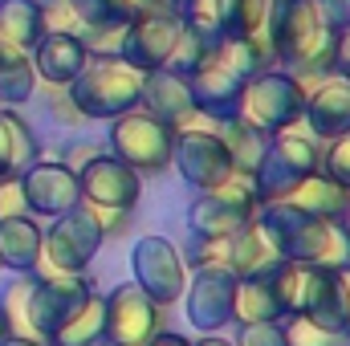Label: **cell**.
<instances>
[{
  "label": "cell",
  "mask_w": 350,
  "mask_h": 346,
  "mask_svg": "<svg viewBox=\"0 0 350 346\" xmlns=\"http://www.w3.org/2000/svg\"><path fill=\"white\" fill-rule=\"evenodd\" d=\"M342 25H350V0H269L261 33L273 45L277 70L314 90L334 74V45Z\"/></svg>",
  "instance_id": "obj_1"
},
{
  "label": "cell",
  "mask_w": 350,
  "mask_h": 346,
  "mask_svg": "<svg viewBox=\"0 0 350 346\" xmlns=\"http://www.w3.org/2000/svg\"><path fill=\"white\" fill-rule=\"evenodd\" d=\"M257 224L273 241L281 261H293V265H342L350 257L342 237H338V224L318 220V216H310V212H301V208H293L285 200L261 204Z\"/></svg>",
  "instance_id": "obj_2"
},
{
  "label": "cell",
  "mask_w": 350,
  "mask_h": 346,
  "mask_svg": "<svg viewBox=\"0 0 350 346\" xmlns=\"http://www.w3.org/2000/svg\"><path fill=\"white\" fill-rule=\"evenodd\" d=\"M70 102L82 110V118L94 122V118H118L122 110L139 106L143 98V74L131 70L122 57H90V66L66 86Z\"/></svg>",
  "instance_id": "obj_3"
},
{
  "label": "cell",
  "mask_w": 350,
  "mask_h": 346,
  "mask_svg": "<svg viewBox=\"0 0 350 346\" xmlns=\"http://www.w3.org/2000/svg\"><path fill=\"white\" fill-rule=\"evenodd\" d=\"M106 151L114 159H122L126 168L143 175H163L172 168V151H175V127L155 118L147 106H131L118 118H110V139Z\"/></svg>",
  "instance_id": "obj_4"
},
{
  "label": "cell",
  "mask_w": 350,
  "mask_h": 346,
  "mask_svg": "<svg viewBox=\"0 0 350 346\" xmlns=\"http://www.w3.org/2000/svg\"><path fill=\"white\" fill-rule=\"evenodd\" d=\"M102 245H106L102 216L90 204H78V208L49 220L37 269L41 273H90V265H94Z\"/></svg>",
  "instance_id": "obj_5"
},
{
  "label": "cell",
  "mask_w": 350,
  "mask_h": 346,
  "mask_svg": "<svg viewBox=\"0 0 350 346\" xmlns=\"http://www.w3.org/2000/svg\"><path fill=\"white\" fill-rule=\"evenodd\" d=\"M318 168H322V143L297 122V127H289V131L269 139L261 168H257V175L249 183H253L261 204H273V200H285V191L293 183H301L306 175L318 172Z\"/></svg>",
  "instance_id": "obj_6"
},
{
  "label": "cell",
  "mask_w": 350,
  "mask_h": 346,
  "mask_svg": "<svg viewBox=\"0 0 350 346\" xmlns=\"http://www.w3.org/2000/svg\"><path fill=\"white\" fill-rule=\"evenodd\" d=\"M306 94L310 90L301 86L293 74L285 70H265L257 78H249V86L241 94V106H237V118H245L249 127L265 131L269 139L297 127L301 122V110H306Z\"/></svg>",
  "instance_id": "obj_7"
},
{
  "label": "cell",
  "mask_w": 350,
  "mask_h": 346,
  "mask_svg": "<svg viewBox=\"0 0 350 346\" xmlns=\"http://www.w3.org/2000/svg\"><path fill=\"white\" fill-rule=\"evenodd\" d=\"M261 212V200L253 191L249 179L232 175L228 183L220 187H208V191H196L191 208H187V232L191 237H212V241H228L237 237L245 224H253Z\"/></svg>",
  "instance_id": "obj_8"
},
{
  "label": "cell",
  "mask_w": 350,
  "mask_h": 346,
  "mask_svg": "<svg viewBox=\"0 0 350 346\" xmlns=\"http://www.w3.org/2000/svg\"><path fill=\"white\" fill-rule=\"evenodd\" d=\"M94 277L90 273H33V285H29V306H25V318H29V334L45 338L57 334L94 293Z\"/></svg>",
  "instance_id": "obj_9"
},
{
  "label": "cell",
  "mask_w": 350,
  "mask_h": 346,
  "mask_svg": "<svg viewBox=\"0 0 350 346\" xmlns=\"http://www.w3.org/2000/svg\"><path fill=\"white\" fill-rule=\"evenodd\" d=\"M167 310L143 293L135 281H122L106 293V310H102V346H147L163 330Z\"/></svg>",
  "instance_id": "obj_10"
},
{
  "label": "cell",
  "mask_w": 350,
  "mask_h": 346,
  "mask_svg": "<svg viewBox=\"0 0 350 346\" xmlns=\"http://www.w3.org/2000/svg\"><path fill=\"white\" fill-rule=\"evenodd\" d=\"M131 281L151 293L163 310H172L175 302L183 297L187 289V261H183V249L167 241V237H139L135 249H131Z\"/></svg>",
  "instance_id": "obj_11"
},
{
  "label": "cell",
  "mask_w": 350,
  "mask_h": 346,
  "mask_svg": "<svg viewBox=\"0 0 350 346\" xmlns=\"http://www.w3.org/2000/svg\"><path fill=\"white\" fill-rule=\"evenodd\" d=\"M232 297H237V273L224 265H204L187 273V289L179 302L200 334H224L232 326Z\"/></svg>",
  "instance_id": "obj_12"
},
{
  "label": "cell",
  "mask_w": 350,
  "mask_h": 346,
  "mask_svg": "<svg viewBox=\"0 0 350 346\" xmlns=\"http://www.w3.org/2000/svg\"><path fill=\"white\" fill-rule=\"evenodd\" d=\"M78 191H82V204H90L94 212H126L131 216L143 200V175L126 168L122 159H114L110 151H98L94 159L78 168Z\"/></svg>",
  "instance_id": "obj_13"
},
{
  "label": "cell",
  "mask_w": 350,
  "mask_h": 346,
  "mask_svg": "<svg viewBox=\"0 0 350 346\" xmlns=\"http://www.w3.org/2000/svg\"><path fill=\"white\" fill-rule=\"evenodd\" d=\"M16 196H21V208L29 216H37V220L41 216L53 220V216H62V212H70V208L82 204L78 172L66 168L62 159H37V163H29L25 172L16 175Z\"/></svg>",
  "instance_id": "obj_14"
},
{
  "label": "cell",
  "mask_w": 350,
  "mask_h": 346,
  "mask_svg": "<svg viewBox=\"0 0 350 346\" xmlns=\"http://www.w3.org/2000/svg\"><path fill=\"white\" fill-rule=\"evenodd\" d=\"M172 163L179 179L196 191H208V187H220L232 179V159H228V151L212 127H179Z\"/></svg>",
  "instance_id": "obj_15"
},
{
  "label": "cell",
  "mask_w": 350,
  "mask_h": 346,
  "mask_svg": "<svg viewBox=\"0 0 350 346\" xmlns=\"http://www.w3.org/2000/svg\"><path fill=\"white\" fill-rule=\"evenodd\" d=\"M175 37H179V12L131 16L118 33V57L139 74H155L172 62Z\"/></svg>",
  "instance_id": "obj_16"
},
{
  "label": "cell",
  "mask_w": 350,
  "mask_h": 346,
  "mask_svg": "<svg viewBox=\"0 0 350 346\" xmlns=\"http://www.w3.org/2000/svg\"><path fill=\"white\" fill-rule=\"evenodd\" d=\"M249 86V78H241L216 49L208 53V62L200 70L187 74V94L196 102V114L208 118V122H220V118H232L237 106H241V94Z\"/></svg>",
  "instance_id": "obj_17"
},
{
  "label": "cell",
  "mask_w": 350,
  "mask_h": 346,
  "mask_svg": "<svg viewBox=\"0 0 350 346\" xmlns=\"http://www.w3.org/2000/svg\"><path fill=\"white\" fill-rule=\"evenodd\" d=\"M33 57V70H37V82L45 86H70L82 70L90 66V53L86 41L70 29H45V37L29 49Z\"/></svg>",
  "instance_id": "obj_18"
},
{
  "label": "cell",
  "mask_w": 350,
  "mask_h": 346,
  "mask_svg": "<svg viewBox=\"0 0 350 346\" xmlns=\"http://www.w3.org/2000/svg\"><path fill=\"white\" fill-rule=\"evenodd\" d=\"M301 127L318 139V143H330L338 135L350 131V82L330 74L322 78L318 86L306 94V110H301Z\"/></svg>",
  "instance_id": "obj_19"
},
{
  "label": "cell",
  "mask_w": 350,
  "mask_h": 346,
  "mask_svg": "<svg viewBox=\"0 0 350 346\" xmlns=\"http://www.w3.org/2000/svg\"><path fill=\"white\" fill-rule=\"evenodd\" d=\"M139 106H147L155 118H163V122H172L175 131L179 127H196V102H191V94H187V78H179L175 70H155V74H143V98H139Z\"/></svg>",
  "instance_id": "obj_20"
},
{
  "label": "cell",
  "mask_w": 350,
  "mask_h": 346,
  "mask_svg": "<svg viewBox=\"0 0 350 346\" xmlns=\"http://www.w3.org/2000/svg\"><path fill=\"white\" fill-rule=\"evenodd\" d=\"M45 228L29 212H4L0 216V269L8 273H37L41 265Z\"/></svg>",
  "instance_id": "obj_21"
},
{
  "label": "cell",
  "mask_w": 350,
  "mask_h": 346,
  "mask_svg": "<svg viewBox=\"0 0 350 346\" xmlns=\"http://www.w3.org/2000/svg\"><path fill=\"white\" fill-rule=\"evenodd\" d=\"M37 159H41V143H37V131L29 127V118L16 106H0V183L16 179Z\"/></svg>",
  "instance_id": "obj_22"
},
{
  "label": "cell",
  "mask_w": 350,
  "mask_h": 346,
  "mask_svg": "<svg viewBox=\"0 0 350 346\" xmlns=\"http://www.w3.org/2000/svg\"><path fill=\"white\" fill-rule=\"evenodd\" d=\"M285 306H281V289L273 269L257 277H237V297H232V326H249V322H281Z\"/></svg>",
  "instance_id": "obj_23"
},
{
  "label": "cell",
  "mask_w": 350,
  "mask_h": 346,
  "mask_svg": "<svg viewBox=\"0 0 350 346\" xmlns=\"http://www.w3.org/2000/svg\"><path fill=\"white\" fill-rule=\"evenodd\" d=\"M285 204H293V208H301V212H310V216H318V220L338 224V216L350 208V191L338 179H330V175L318 168V172H310L301 183H293V187L285 191Z\"/></svg>",
  "instance_id": "obj_24"
},
{
  "label": "cell",
  "mask_w": 350,
  "mask_h": 346,
  "mask_svg": "<svg viewBox=\"0 0 350 346\" xmlns=\"http://www.w3.org/2000/svg\"><path fill=\"white\" fill-rule=\"evenodd\" d=\"M212 131L220 135V143H224V151H228V159H232V175H241V179H253L257 168H261L265 159V147H269V135L257 131V127H249L245 118H220V122H212Z\"/></svg>",
  "instance_id": "obj_25"
},
{
  "label": "cell",
  "mask_w": 350,
  "mask_h": 346,
  "mask_svg": "<svg viewBox=\"0 0 350 346\" xmlns=\"http://www.w3.org/2000/svg\"><path fill=\"white\" fill-rule=\"evenodd\" d=\"M33 94H37V70L29 49L0 41V106L21 110L25 102H33Z\"/></svg>",
  "instance_id": "obj_26"
},
{
  "label": "cell",
  "mask_w": 350,
  "mask_h": 346,
  "mask_svg": "<svg viewBox=\"0 0 350 346\" xmlns=\"http://www.w3.org/2000/svg\"><path fill=\"white\" fill-rule=\"evenodd\" d=\"M277 249H273V241L265 237V228L253 220V224H245L232 241H228V269L237 273V277H257V273H269L273 265H277Z\"/></svg>",
  "instance_id": "obj_27"
},
{
  "label": "cell",
  "mask_w": 350,
  "mask_h": 346,
  "mask_svg": "<svg viewBox=\"0 0 350 346\" xmlns=\"http://www.w3.org/2000/svg\"><path fill=\"white\" fill-rule=\"evenodd\" d=\"M45 12L41 0H0V41L33 49L45 37Z\"/></svg>",
  "instance_id": "obj_28"
},
{
  "label": "cell",
  "mask_w": 350,
  "mask_h": 346,
  "mask_svg": "<svg viewBox=\"0 0 350 346\" xmlns=\"http://www.w3.org/2000/svg\"><path fill=\"white\" fill-rule=\"evenodd\" d=\"M70 4V12H74V21H78V37L86 41L94 33H118L135 12H131V4L126 0H66Z\"/></svg>",
  "instance_id": "obj_29"
},
{
  "label": "cell",
  "mask_w": 350,
  "mask_h": 346,
  "mask_svg": "<svg viewBox=\"0 0 350 346\" xmlns=\"http://www.w3.org/2000/svg\"><path fill=\"white\" fill-rule=\"evenodd\" d=\"M102 310H106V293L94 289L86 302H82V310L57 334H49L45 346H102Z\"/></svg>",
  "instance_id": "obj_30"
},
{
  "label": "cell",
  "mask_w": 350,
  "mask_h": 346,
  "mask_svg": "<svg viewBox=\"0 0 350 346\" xmlns=\"http://www.w3.org/2000/svg\"><path fill=\"white\" fill-rule=\"evenodd\" d=\"M269 0H220V33L224 37H253L265 29Z\"/></svg>",
  "instance_id": "obj_31"
},
{
  "label": "cell",
  "mask_w": 350,
  "mask_h": 346,
  "mask_svg": "<svg viewBox=\"0 0 350 346\" xmlns=\"http://www.w3.org/2000/svg\"><path fill=\"white\" fill-rule=\"evenodd\" d=\"M216 45L208 41V37H200L196 29H187L183 21H179V37H175V49H172V62H167V70H175L179 78H187L191 70H200L204 62H208V53H212Z\"/></svg>",
  "instance_id": "obj_32"
},
{
  "label": "cell",
  "mask_w": 350,
  "mask_h": 346,
  "mask_svg": "<svg viewBox=\"0 0 350 346\" xmlns=\"http://www.w3.org/2000/svg\"><path fill=\"white\" fill-rule=\"evenodd\" d=\"M281 330H285V343L289 346H350L347 334L326 330V326H318V322H310V318H301V314L281 318Z\"/></svg>",
  "instance_id": "obj_33"
},
{
  "label": "cell",
  "mask_w": 350,
  "mask_h": 346,
  "mask_svg": "<svg viewBox=\"0 0 350 346\" xmlns=\"http://www.w3.org/2000/svg\"><path fill=\"white\" fill-rule=\"evenodd\" d=\"M179 21L187 29H196L200 37H208L212 45L224 41V33H220V0H179Z\"/></svg>",
  "instance_id": "obj_34"
},
{
  "label": "cell",
  "mask_w": 350,
  "mask_h": 346,
  "mask_svg": "<svg viewBox=\"0 0 350 346\" xmlns=\"http://www.w3.org/2000/svg\"><path fill=\"white\" fill-rule=\"evenodd\" d=\"M322 172L330 179H338L350 191V131L338 135V139H330V143H322Z\"/></svg>",
  "instance_id": "obj_35"
},
{
  "label": "cell",
  "mask_w": 350,
  "mask_h": 346,
  "mask_svg": "<svg viewBox=\"0 0 350 346\" xmlns=\"http://www.w3.org/2000/svg\"><path fill=\"white\" fill-rule=\"evenodd\" d=\"M232 343L237 346H289L281 322H249V326H237V338Z\"/></svg>",
  "instance_id": "obj_36"
},
{
  "label": "cell",
  "mask_w": 350,
  "mask_h": 346,
  "mask_svg": "<svg viewBox=\"0 0 350 346\" xmlns=\"http://www.w3.org/2000/svg\"><path fill=\"white\" fill-rule=\"evenodd\" d=\"M49 110H53V118H57L62 127H86L82 110H78V106L70 102L66 86H49Z\"/></svg>",
  "instance_id": "obj_37"
},
{
  "label": "cell",
  "mask_w": 350,
  "mask_h": 346,
  "mask_svg": "<svg viewBox=\"0 0 350 346\" xmlns=\"http://www.w3.org/2000/svg\"><path fill=\"white\" fill-rule=\"evenodd\" d=\"M98 151H106V143H90V139H82V143H70V147L62 151V163L78 172L86 159H94V155H98Z\"/></svg>",
  "instance_id": "obj_38"
},
{
  "label": "cell",
  "mask_w": 350,
  "mask_h": 346,
  "mask_svg": "<svg viewBox=\"0 0 350 346\" xmlns=\"http://www.w3.org/2000/svg\"><path fill=\"white\" fill-rule=\"evenodd\" d=\"M334 74L350 82V25L338 29V45H334Z\"/></svg>",
  "instance_id": "obj_39"
},
{
  "label": "cell",
  "mask_w": 350,
  "mask_h": 346,
  "mask_svg": "<svg viewBox=\"0 0 350 346\" xmlns=\"http://www.w3.org/2000/svg\"><path fill=\"white\" fill-rule=\"evenodd\" d=\"M135 16H163V12H179V0H126Z\"/></svg>",
  "instance_id": "obj_40"
},
{
  "label": "cell",
  "mask_w": 350,
  "mask_h": 346,
  "mask_svg": "<svg viewBox=\"0 0 350 346\" xmlns=\"http://www.w3.org/2000/svg\"><path fill=\"white\" fill-rule=\"evenodd\" d=\"M338 289H342V334L350 338V261L338 265Z\"/></svg>",
  "instance_id": "obj_41"
},
{
  "label": "cell",
  "mask_w": 350,
  "mask_h": 346,
  "mask_svg": "<svg viewBox=\"0 0 350 346\" xmlns=\"http://www.w3.org/2000/svg\"><path fill=\"white\" fill-rule=\"evenodd\" d=\"M147 346H191V338H187V334H179V330H159Z\"/></svg>",
  "instance_id": "obj_42"
},
{
  "label": "cell",
  "mask_w": 350,
  "mask_h": 346,
  "mask_svg": "<svg viewBox=\"0 0 350 346\" xmlns=\"http://www.w3.org/2000/svg\"><path fill=\"white\" fill-rule=\"evenodd\" d=\"M0 346H45V338H33V334H8Z\"/></svg>",
  "instance_id": "obj_43"
},
{
  "label": "cell",
  "mask_w": 350,
  "mask_h": 346,
  "mask_svg": "<svg viewBox=\"0 0 350 346\" xmlns=\"http://www.w3.org/2000/svg\"><path fill=\"white\" fill-rule=\"evenodd\" d=\"M191 346H237V343H232V338H224V334H200Z\"/></svg>",
  "instance_id": "obj_44"
},
{
  "label": "cell",
  "mask_w": 350,
  "mask_h": 346,
  "mask_svg": "<svg viewBox=\"0 0 350 346\" xmlns=\"http://www.w3.org/2000/svg\"><path fill=\"white\" fill-rule=\"evenodd\" d=\"M338 237H342V245H347V253H350V208L338 216Z\"/></svg>",
  "instance_id": "obj_45"
},
{
  "label": "cell",
  "mask_w": 350,
  "mask_h": 346,
  "mask_svg": "<svg viewBox=\"0 0 350 346\" xmlns=\"http://www.w3.org/2000/svg\"><path fill=\"white\" fill-rule=\"evenodd\" d=\"M8 334H12V330H8V318H4V314H0V343H4V338H8Z\"/></svg>",
  "instance_id": "obj_46"
},
{
  "label": "cell",
  "mask_w": 350,
  "mask_h": 346,
  "mask_svg": "<svg viewBox=\"0 0 350 346\" xmlns=\"http://www.w3.org/2000/svg\"><path fill=\"white\" fill-rule=\"evenodd\" d=\"M0 216H4V191H0Z\"/></svg>",
  "instance_id": "obj_47"
}]
</instances>
